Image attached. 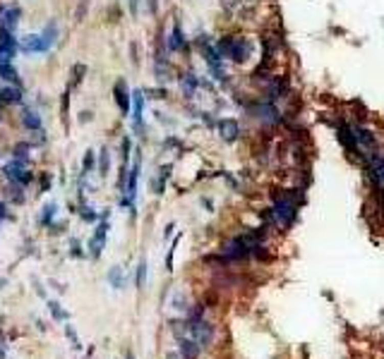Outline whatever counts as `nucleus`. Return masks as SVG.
Masks as SVG:
<instances>
[{"instance_id": "f257e3e1", "label": "nucleus", "mask_w": 384, "mask_h": 359, "mask_svg": "<svg viewBox=\"0 0 384 359\" xmlns=\"http://www.w3.org/2000/svg\"><path fill=\"white\" fill-rule=\"evenodd\" d=\"M269 216H272V223H276L283 230H288L296 223V218H298V194L296 192L281 194V199H276L274 209H269Z\"/></svg>"}, {"instance_id": "f03ea898", "label": "nucleus", "mask_w": 384, "mask_h": 359, "mask_svg": "<svg viewBox=\"0 0 384 359\" xmlns=\"http://www.w3.org/2000/svg\"><path fill=\"white\" fill-rule=\"evenodd\" d=\"M216 53L221 58H231L235 63H245L252 53V43L247 39H233V36H226L216 43Z\"/></svg>"}, {"instance_id": "7ed1b4c3", "label": "nucleus", "mask_w": 384, "mask_h": 359, "mask_svg": "<svg viewBox=\"0 0 384 359\" xmlns=\"http://www.w3.org/2000/svg\"><path fill=\"white\" fill-rule=\"evenodd\" d=\"M188 330L190 336H192V340H195L199 347H207V345H212L214 340V326L212 323H207V321H190L188 323Z\"/></svg>"}, {"instance_id": "20e7f679", "label": "nucleus", "mask_w": 384, "mask_h": 359, "mask_svg": "<svg viewBox=\"0 0 384 359\" xmlns=\"http://www.w3.org/2000/svg\"><path fill=\"white\" fill-rule=\"evenodd\" d=\"M365 161H368V172H370V177H372V182H375V187L384 189V156L372 151Z\"/></svg>"}, {"instance_id": "39448f33", "label": "nucleus", "mask_w": 384, "mask_h": 359, "mask_svg": "<svg viewBox=\"0 0 384 359\" xmlns=\"http://www.w3.org/2000/svg\"><path fill=\"white\" fill-rule=\"evenodd\" d=\"M5 177L15 185H29L32 182V172L24 168L22 161H12V163L5 165Z\"/></svg>"}, {"instance_id": "423d86ee", "label": "nucleus", "mask_w": 384, "mask_h": 359, "mask_svg": "<svg viewBox=\"0 0 384 359\" xmlns=\"http://www.w3.org/2000/svg\"><path fill=\"white\" fill-rule=\"evenodd\" d=\"M106 233H108V213H103V223L99 225V230H96L94 240H92V254L94 257H99L103 251V244H106Z\"/></svg>"}, {"instance_id": "0eeeda50", "label": "nucleus", "mask_w": 384, "mask_h": 359, "mask_svg": "<svg viewBox=\"0 0 384 359\" xmlns=\"http://www.w3.org/2000/svg\"><path fill=\"white\" fill-rule=\"evenodd\" d=\"M19 22V8H5L3 10V15H0V29H5V32H12Z\"/></svg>"}, {"instance_id": "6e6552de", "label": "nucleus", "mask_w": 384, "mask_h": 359, "mask_svg": "<svg viewBox=\"0 0 384 359\" xmlns=\"http://www.w3.org/2000/svg\"><path fill=\"white\" fill-rule=\"evenodd\" d=\"M116 103H118V108H120V113L130 110V91H127V84L123 79L116 84Z\"/></svg>"}, {"instance_id": "1a4fd4ad", "label": "nucleus", "mask_w": 384, "mask_h": 359, "mask_svg": "<svg viewBox=\"0 0 384 359\" xmlns=\"http://www.w3.org/2000/svg\"><path fill=\"white\" fill-rule=\"evenodd\" d=\"M219 132H221V137L226 141H235L238 139V134H240V127H238V122L235 120H221L219 122Z\"/></svg>"}, {"instance_id": "9d476101", "label": "nucleus", "mask_w": 384, "mask_h": 359, "mask_svg": "<svg viewBox=\"0 0 384 359\" xmlns=\"http://www.w3.org/2000/svg\"><path fill=\"white\" fill-rule=\"evenodd\" d=\"M353 134H355V141H358V146H365V148H377V139L375 134L368 132V130H363V127H353Z\"/></svg>"}, {"instance_id": "9b49d317", "label": "nucleus", "mask_w": 384, "mask_h": 359, "mask_svg": "<svg viewBox=\"0 0 384 359\" xmlns=\"http://www.w3.org/2000/svg\"><path fill=\"white\" fill-rule=\"evenodd\" d=\"M199 350H202V347H199L192 338H180V354L185 359H197L199 357Z\"/></svg>"}, {"instance_id": "f8f14e48", "label": "nucleus", "mask_w": 384, "mask_h": 359, "mask_svg": "<svg viewBox=\"0 0 384 359\" xmlns=\"http://www.w3.org/2000/svg\"><path fill=\"white\" fill-rule=\"evenodd\" d=\"M137 175H140V161H134V165L130 168V179H127V199H125V201H132L134 194H137Z\"/></svg>"}, {"instance_id": "ddd939ff", "label": "nucleus", "mask_w": 384, "mask_h": 359, "mask_svg": "<svg viewBox=\"0 0 384 359\" xmlns=\"http://www.w3.org/2000/svg\"><path fill=\"white\" fill-rule=\"evenodd\" d=\"M0 101L3 103H19L22 101V89L19 86H5L0 91Z\"/></svg>"}, {"instance_id": "4468645a", "label": "nucleus", "mask_w": 384, "mask_h": 359, "mask_svg": "<svg viewBox=\"0 0 384 359\" xmlns=\"http://www.w3.org/2000/svg\"><path fill=\"white\" fill-rule=\"evenodd\" d=\"M0 77L5 79V82H10V84L22 86V82H19V74H17V70L12 67V63H3V65H0Z\"/></svg>"}, {"instance_id": "2eb2a0df", "label": "nucleus", "mask_w": 384, "mask_h": 359, "mask_svg": "<svg viewBox=\"0 0 384 359\" xmlns=\"http://www.w3.org/2000/svg\"><path fill=\"white\" fill-rule=\"evenodd\" d=\"M257 113H259V120H264V122H279V110H276L272 103L259 106Z\"/></svg>"}, {"instance_id": "dca6fc26", "label": "nucleus", "mask_w": 384, "mask_h": 359, "mask_svg": "<svg viewBox=\"0 0 384 359\" xmlns=\"http://www.w3.org/2000/svg\"><path fill=\"white\" fill-rule=\"evenodd\" d=\"M22 50L24 53H43V41H41V36H27L22 43Z\"/></svg>"}, {"instance_id": "f3484780", "label": "nucleus", "mask_w": 384, "mask_h": 359, "mask_svg": "<svg viewBox=\"0 0 384 359\" xmlns=\"http://www.w3.org/2000/svg\"><path fill=\"white\" fill-rule=\"evenodd\" d=\"M22 125L27 130H41V117L34 110H22Z\"/></svg>"}, {"instance_id": "a211bd4d", "label": "nucleus", "mask_w": 384, "mask_h": 359, "mask_svg": "<svg viewBox=\"0 0 384 359\" xmlns=\"http://www.w3.org/2000/svg\"><path fill=\"white\" fill-rule=\"evenodd\" d=\"M134 127L140 130L142 127V110H144V96H142V91H134Z\"/></svg>"}, {"instance_id": "6ab92c4d", "label": "nucleus", "mask_w": 384, "mask_h": 359, "mask_svg": "<svg viewBox=\"0 0 384 359\" xmlns=\"http://www.w3.org/2000/svg\"><path fill=\"white\" fill-rule=\"evenodd\" d=\"M171 50H180V48H185V39H183V32H180V24H175L173 27V34H171Z\"/></svg>"}, {"instance_id": "aec40b11", "label": "nucleus", "mask_w": 384, "mask_h": 359, "mask_svg": "<svg viewBox=\"0 0 384 359\" xmlns=\"http://www.w3.org/2000/svg\"><path fill=\"white\" fill-rule=\"evenodd\" d=\"M41 41H43V50H48V48L55 43V24L53 22L46 27V32L41 34Z\"/></svg>"}, {"instance_id": "412c9836", "label": "nucleus", "mask_w": 384, "mask_h": 359, "mask_svg": "<svg viewBox=\"0 0 384 359\" xmlns=\"http://www.w3.org/2000/svg\"><path fill=\"white\" fill-rule=\"evenodd\" d=\"M108 165H110L108 151H106V148H101V156H99V172H101V177L108 172Z\"/></svg>"}, {"instance_id": "4be33fe9", "label": "nucleus", "mask_w": 384, "mask_h": 359, "mask_svg": "<svg viewBox=\"0 0 384 359\" xmlns=\"http://www.w3.org/2000/svg\"><path fill=\"white\" fill-rule=\"evenodd\" d=\"M144 280H147V261L142 259L140 261V268H137V288H144Z\"/></svg>"}, {"instance_id": "5701e85b", "label": "nucleus", "mask_w": 384, "mask_h": 359, "mask_svg": "<svg viewBox=\"0 0 384 359\" xmlns=\"http://www.w3.org/2000/svg\"><path fill=\"white\" fill-rule=\"evenodd\" d=\"M84 72H86L84 65H75V70H72V82H70V86L79 84V79L84 77Z\"/></svg>"}, {"instance_id": "b1692460", "label": "nucleus", "mask_w": 384, "mask_h": 359, "mask_svg": "<svg viewBox=\"0 0 384 359\" xmlns=\"http://www.w3.org/2000/svg\"><path fill=\"white\" fill-rule=\"evenodd\" d=\"M27 153H29V146H27V144H17V146H15V161L27 158Z\"/></svg>"}, {"instance_id": "393cba45", "label": "nucleus", "mask_w": 384, "mask_h": 359, "mask_svg": "<svg viewBox=\"0 0 384 359\" xmlns=\"http://www.w3.org/2000/svg\"><path fill=\"white\" fill-rule=\"evenodd\" d=\"M195 86H197V79L192 77V74H188V77H185V82H183V89L188 91V96L192 94V89H195Z\"/></svg>"}, {"instance_id": "a878e982", "label": "nucleus", "mask_w": 384, "mask_h": 359, "mask_svg": "<svg viewBox=\"0 0 384 359\" xmlns=\"http://www.w3.org/2000/svg\"><path fill=\"white\" fill-rule=\"evenodd\" d=\"M175 247H178V240L173 242V249H168V257H166V271H173V254H175Z\"/></svg>"}, {"instance_id": "bb28decb", "label": "nucleus", "mask_w": 384, "mask_h": 359, "mask_svg": "<svg viewBox=\"0 0 384 359\" xmlns=\"http://www.w3.org/2000/svg\"><path fill=\"white\" fill-rule=\"evenodd\" d=\"M53 213H55V206H53V203H51V206H46V213H41V223H51Z\"/></svg>"}, {"instance_id": "cd10ccee", "label": "nucleus", "mask_w": 384, "mask_h": 359, "mask_svg": "<svg viewBox=\"0 0 384 359\" xmlns=\"http://www.w3.org/2000/svg\"><path fill=\"white\" fill-rule=\"evenodd\" d=\"M92 163H94V156H92V151H89V153H86V158H84V172L92 170Z\"/></svg>"}, {"instance_id": "c85d7f7f", "label": "nucleus", "mask_w": 384, "mask_h": 359, "mask_svg": "<svg viewBox=\"0 0 384 359\" xmlns=\"http://www.w3.org/2000/svg\"><path fill=\"white\" fill-rule=\"evenodd\" d=\"M149 12H151V15L156 12V0H149Z\"/></svg>"}, {"instance_id": "c756f323", "label": "nucleus", "mask_w": 384, "mask_h": 359, "mask_svg": "<svg viewBox=\"0 0 384 359\" xmlns=\"http://www.w3.org/2000/svg\"><path fill=\"white\" fill-rule=\"evenodd\" d=\"M130 10H132V15H137V0H130Z\"/></svg>"}, {"instance_id": "7c9ffc66", "label": "nucleus", "mask_w": 384, "mask_h": 359, "mask_svg": "<svg viewBox=\"0 0 384 359\" xmlns=\"http://www.w3.org/2000/svg\"><path fill=\"white\" fill-rule=\"evenodd\" d=\"M5 218V209H3V203H0V220Z\"/></svg>"}]
</instances>
